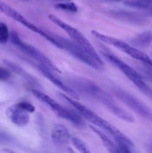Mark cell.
Listing matches in <instances>:
<instances>
[{
	"instance_id": "obj_1",
	"label": "cell",
	"mask_w": 152,
	"mask_h": 153,
	"mask_svg": "<svg viewBox=\"0 0 152 153\" xmlns=\"http://www.w3.org/2000/svg\"><path fill=\"white\" fill-rule=\"evenodd\" d=\"M61 97H63L66 101L68 102L71 105H72L77 111L80 116L87 120L89 122L93 124L94 126L98 127V128H101V129L106 131L109 134H110L113 137L116 143L122 141L128 142L131 140V139L128 138L125 134H124L122 131H119L117 128L113 126L110 123L101 118V117L98 116L95 112L86 108L83 104L78 102L77 100H75V99L73 100V99L70 98L69 96L63 94H61Z\"/></svg>"
},
{
	"instance_id": "obj_2",
	"label": "cell",
	"mask_w": 152,
	"mask_h": 153,
	"mask_svg": "<svg viewBox=\"0 0 152 153\" xmlns=\"http://www.w3.org/2000/svg\"><path fill=\"white\" fill-rule=\"evenodd\" d=\"M102 54L110 63L113 64L115 67H117L122 73L125 75L128 79H129L142 92L144 93L145 95L152 99V90L145 83L142 78L141 75L136 71L132 67L128 65V64L121 60L119 57L111 53L109 51H102Z\"/></svg>"
},
{
	"instance_id": "obj_3",
	"label": "cell",
	"mask_w": 152,
	"mask_h": 153,
	"mask_svg": "<svg viewBox=\"0 0 152 153\" xmlns=\"http://www.w3.org/2000/svg\"><path fill=\"white\" fill-rule=\"evenodd\" d=\"M91 33H92V34L95 38L98 39L99 40L107 43V44L112 45L114 47L117 48L118 49L123 52L124 53L127 54L128 55L131 56V58L141 61L145 65H147L152 67L151 58L148 55H146L145 53L141 52L138 49L134 47V46H131L128 43L124 42L123 40H119V39L116 38V37L105 35V34L98 32L97 31H94L93 30V31H91Z\"/></svg>"
},
{
	"instance_id": "obj_4",
	"label": "cell",
	"mask_w": 152,
	"mask_h": 153,
	"mask_svg": "<svg viewBox=\"0 0 152 153\" xmlns=\"http://www.w3.org/2000/svg\"><path fill=\"white\" fill-rule=\"evenodd\" d=\"M0 11L4 13V14H5L6 16H8V17L11 18L12 19L15 20L16 22H19L21 25L25 26L27 28L32 31L33 32L37 33L39 35L44 37L46 40H48L51 43L55 45L56 47L62 49V46H61V44L60 43V42L50 32H48V31L42 30L41 28L37 27V25H34L31 22H30L28 19H27L23 15L19 13L16 9L10 7V5H8V4H6L4 1H1V0H0Z\"/></svg>"
},
{
	"instance_id": "obj_5",
	"label": "cell",
	"mask_w": 152,
	"mask_h": 153,
	"mask_svg": "<svg viewBox=\"0 0 152 153\" xmlns=\"http://www.w3.org/2000/svg\"><path fill=\"white\" fill-rule=\"evenodd\" d=\"M49 19H50L53 23H55V25L59 26L61 29L65 31L75 43H76L77 45L81 46V47L83 48V49H84L89 55H92L96 61H98V62L101 63V64L104 65V62H103L102 59L100 58V56L98 55V54L97 53L96 51L94 49V47L92 46V45L91 44L90 42H89V40L86 38V37H85L82 33H80L77 28H74V27L72 26L71 25L65 22L64 21H63L62 19H60L59 17H58V16H56L54 14H49Z\"/></svg>"
},
{
	"instance_id": "obj_6",
	"label": "cell",
	"mask_w": 152,
	"mask_h": 153,
	"mask_svg": "<svg viewBox=\"0 0 152 153\" xmlns=\"http://www.w3.org/2000/svg\"><path fill=\"white\" fill-rule=\"evenodd\" d=\"M10 37L11 43L15 46H16L21 52H22L25 55H26L27 56L34 58L38 64L49 67L53 71L57 72V73H61L59 68L46 55H45L41 51L37 49L34 46L22 41L20 37H19V34H17V32L14 31H11Z\"/></svg>"
},
{
	"instance_id": "obj_7",
	"label": "cell",
	"mask_w": 152,
	"mask_h": 153,
	"mask_svg": "<svg viewBox=\"0 0 152 153\" xmlns=\"http://www.w3.org/2000/svg\"><path fill=\"white\" fill-rule=\"evenodd\" d=\"M52 34V33H51ZM61 44L62 49L67 51L71 55H72L75 58L83 62L86 65L89 66L95 70H101L104 67V65L95 59L91 55H89L84 49L75 43L74 41L68 40L66 38L61 37V36L57 35V34H52Z\"/></svg>"
},
{
	"instance_id": "obj_8",
	"label": "cell",
	"mask_w": 152,
	"mask_h": 153,
	"mask_svg": "<svg viewBox=\"0 0 152 153\" xmlns=\"http://www.w3.org/2000/svg\"><path fill=\"white\" fill-rule=\"evenodd\" d=\"M31 93L36 98L49 106L58 116L69 121H71L72 123L76 124V125H82L83 123V119L81 118L80 115L63 108L59 103L57 102L55 100H54L49 96L46 95L42 91L37 89H32Z\"/></svg>"
},
{
	"instance_id": "obj_9",
	"label": "cell",
	"mask_w": 152,
	"mask_h": 153,
	"mask_svg": "<svg viewBox=\"0 0 152 153\" xmlns=\"http://www.w3.org/2000/svg\"><path fill=\"white\" fill-rule=\"evenodd\" d=\"M116 97L124 104L129 107L139 116L152 121V111L140 100L121 88H116L113 91Z\"/></svg>"
},
{
	"instance_id": "obj_10",
	"label": "cell",
	"mask_w": 152,
	"mask_h": 153,
	"mask_svg": "<svg viewBox=\"0 0 152 153\" xmlns=\"http://www.w3.org/2000/svg\"><path fill=\"white\" fill-rule=\"evenodd\" d=\"M71 88L85 96L98 100L104 91L92 81L80 76H72L67 79ZM73 89V90H74Z\"/></svg>"
},
{
	"instance_id": "obj_11",
	"label": "cell",
	"mask_w": 152,
	"mask_h": 153,
	"mask_svg": "<svg viewBox=\"0 0 152 153\" xmlns=\"http://www.w3.org/2000/svg\"><path fill=\"white\" fill-rule=\"evenodd\" d=\"M98 101L104 105L111 113H113L115 116L117 117L122 120L125 121L127 123H130L135 122L134 116L127 112L125 110H124L123 108L119 107L116 102L112 98L110 94H107L104 91L101 97L98 98Z\"/></svg>"
},
{
	"instance_id": "obj_12",
	"label": "cell",
	"mask_w": 152,
	"mask_h": 153,
	"mask_svg": "<svg viewBox=\"0 0 152 153\" xmlns=\"http://www.w3.org/2000/svg\"><path fill=\"white\" fill-rule=\"evenodd\" d=\"M37 69H38L39 71L46 78V79H49L52 84L57 86L58 88H59L60 89L62 90L63 92H65L66 94H68V95L71 96L72 98H74L75 100H79V97L77 96V94H76L75 91L69 87V85H67L66 84L64 83L61 79L58 77L57 76H55V73H53V70H51L50 68L47 67H45V66L42 65V64H38L37 65Z\"/></svg>"
},
{
	"instance_id": "obj_13",
	"label": "cell",
	"mask_w": 152,
	"mask_h": 153,
	"mask_svg": "<svg viewBox=\"0 0 152 153\" xmlns=\"http://www.w3.org/2000/svg\"><path fill=\"white\" fill-rule=\"evenodd\" d=\"M6 115L17 126H25L29 122V113L22 108L18 103L9 106L6 110Z\"/></svg>"
},
{
	"instance_id": "obj_14",
	"label": "cell",
	"mask_w": 152,
	"mask_h": 153,
	"mask_svg": "<svg viewBox=\"0 0 152 153\" xmlns=\"http://www.w3.org/2000/svg\"><path fill=\"white\" fill-rule=\"evenodd\" d=\"M52 139L55 146L58 147H64L66 146L71 140V136L65 126L62 124H56L52 128Z\"/></svg>"
},
{
	"instance_id": "obj_15",
	"label": "cell",
	"mask_w": 152,
	"mask_h": 153,
	"mask_svg": "<svg viewBox=\"0 0 152 153\" xmlns=\"http://www.w3.org/2000/svg\"><path fill=\"white\" fill-rule=\"evenodd\" d=\"M110 15L119 20L129 22V23L137 24V25L144 24L146 22V16L143 13L142 14V13H136V12L119 10V11H112Z\"/></svg>"
},
{
	"instance_id": "obj_16",
	"label": "cell",
	"mask_w": 152,
	"mask_h": 153,
	"mask_svg": "<svg viewBox=\"0 0 152 153\" xmlns=\"http://www.w3.org/2000/svg\"><path fill=\"white\" fill-rule=\"evenodd\" d=\"M3 62L9 69H10L12 71L14 72L17 75H19V76H21L28 83L34 85L37 83L36 79L31 75H30L28 72L25 71L23 68H22L20 66L16 64V63L9 61V60H3Z\"/></svg>"
},
{
	"instance_id": "obj_17",
	"label": "cell",
	"mask_w": 152,
	"mask_h": 153,
	"mask_svg": "<svg viewBox=\"0 0 152 153\" xmlns=\"http://www.w3.org/2000/svg\"><path fill=\"white\" fill-rule=\"evenodd\" d=\"M89 128L92 129V131L95 133L98 137H100V139L102 141L103 144L104 145V146L106 147V149L108 150V152H111V153H117V152H120L119 149H118L117 146L110 139V137H108L107 135H106L102 131H101L98 128H95L93 126H89Z\"/></svg>"
},
{
	"instance_id": "obj_18",
	"label": "cell",
	"mask_w": 152,
	"mask_h": 153,
	"mask_svg": "<svg viewBox=\"0 0 152 153\" xmlns=\"http://www.w3.org/2000/svg\"><path fill=\"white\" fill-rule=\"evenodd\" d=\"M131 43L133 46L137 47H148L152 43V32L144 31L133 38L131 40Z\"/></svg>"
},
{
	"instance_id": "obj_19",
	"label": "cell",
	"mask_w": 152,
	"mask_h": 153,
	"mask_svg": "<svg viewBox=\"0 0 152 153\" xmlns=\"http://www.w3.org/2000/svg\"><path fill=\"white\" fill-rule=\"evenodd\" d=\"M128 7L145 10L152 7V0H128L125 2Z\"/></svg>"
},
{
	"instance_id": "obj_20",
	"label": "cell",
	"mask_w": 152,
	"mask_h": 153,
	"mask_svg": "<svg viewBox=\"0 0 152 153\" xmlns=\"http://www.w3.org/2000/svg\"><path fill=\"white\" fill-rule=\"evenodd\" d=\"M71 142L72 143L73 146H75V149L80 152L82 153H89L90 150H89V147L87 145L81 140V139L78 138L77 137H71Z\"/></svg>"
},
{
	"instance_id": "obj_21",
	"label": "cell",
	"mask_w": 152,
	"mask_h": 153,
	"mask_svg": "<svg viewBox=\"0 0 152 153\" xmlns=\"http://www.w3.org/2000/svg\"><path fill=\"white\" fill-rule=\"evenodd\" d=\"M55 7L61 10H65L68 12H72V13H76L77 11V7L75 3L71 2V1H64V2L58 3L55 5Z\"/></svg>"
},
{
	"instance_id": "obj_22",
	"label": "cell",
	"mask_w": 152,
	"mask_h": 153,
	"mask_svg": "<svg viewBox=\"0 0 152 153\" xmlns=\"http://www.w3.org/2000/svg\"><path fill=\"white\" fill-rule=\"evenodd\" d=\"M10 38L8 27L4 22H0V43H6Z\"/></svg>"
},
{
	"instance_id": "obj_23",
	"label": "cell",
	"mask_w": 152,
	"mask_h": 153,
	"mask_svg": "<svg viewBox=\"0 0 152 153\" xmlns=\"http://www.w3.org/2000/svg\"><path fill=\"white\" fill-rule=\"evenodd\" d=\"M0 143L5 145H13L16 143V140L10 134L2 130H0Z\"/></svg>"
},
{
	"instance_id": "obj_24",
	"label": "cell",
	"mask_w": 152,
	"mask_h": 153,
	"mask_svg": "<svg viewBox=\"0 0 152 153\" xmlns=\"http://www.w3.org/2000/svg\"><path fill=\"white\" fill-rule=\"evenodd\" d=\"M18 104H19L22 108L25 109L26 111H28V113H33V112H34V111H35V107H34L32 104L28 102L22 101L18 102Z\"/></svg>"
},
{
	"instance_id": "obj_25",
	"label": "cell",
	"mask_w": 152,
	"mask_h": 153,
	"mask_svg": "<svg viewBox=\"0 0 152 153\" xmlns=\"http://www.w3.org/2000/svg\"><path fill=\"white\" fill-rule=\"evenodd\" d=\"M10 76H11V74L8 70L0 67V81H1V82L7 81L10 78Z\"/></svg>"
},
{
	"instance_id": "obj_26",
	"label": "cell",
	"mask_w": 152,
	"mask_h": 153,
	"mask_svg": "<svg viewBox=\"0 0 152 153\" xmlns=\"http://www.w3.org/2000/svg\"><path fill=\"white\" fill-rule=\"evenodd\" d=\"M143 73L146 75L150 80L152 81V67L145 65V67L143 69Z\"/></svg>"
},
{
	"instance_id": "obj_27",
	"label": "cell",
	"mask_w": 152,
	"mask_h": 153,
	"mask_svg": "<svg viewBox=\"0 0 152 153\" xmlns=\"http://www.w3.org/2000/svg\"><path fill=\"white\" fill-rule=\"evenodd\" d=\"M145 12L143 13V14L146 16V17H152V7H149V8L145 9L144 10Z\"/></svg>"
},
{
	"instance_id": "obj_28",
	"label": "cell",
	"mask_w": 152,
	"mask_h": 153,
	"mask_svg": "<svg viewBox=\"0 0 152 153\" xmlns=\"http://www.w3.org/2000/svg\"><path fill=\"white\" fill-rule=\"evenodd\" d=\"M148 151L150 152H152V143H149L147 146Z\"/></svg>"
},
{
	"instance_id": "obj_29",
	"label": "cell",
	"mask_w": 152,
	"mask_h": 153,
	"mask_svg": "<svg viewBox=\"0 0 152 153\" xmlns=\"http://www.w3.org/2000/svg\"><path fill=\"white\" fill-rule=\"evenodd\" d=\"M1 152H12L13 151L11 150H9V149H2V150H1Z\"/></svg>"
},
{
	"instance_id": "obj_30",
	"label": "cell",
	"mask_w": 152,
	"mask_h": 153,
	"mask_svg": "<svg viewBox=\"0 0 152 153\" xmlns=\"http://www.w3.org/2000/svg\"><path fill=\"white\" fill-rule=\"evenodd\" d=\"M54 1H71L72 0H54Z\"/></svg>"
},
{
	"instance_id": "obj_31",
	"label": "cell",
	"mask_w": 152,
	"mask_h": 153,
	"mask_svg": "<svg viewBox=\"0 0 152 153\" xmlns=\"http://www.w3.org/2000/svg\"><path fill=\"white\" fill-rule=\"evenodd\" d=\"M109 1H119V0H109Z\"/></svg>"
},
{
	"instance_id": "obj_32",
	"label": "cell",
	"mask_w": 152,
	"mask_h": 153,
	"mask_svg": "<svg viewBox=\"0 0 152 153\" xmlns=\"http://www.w3.org/2000/svg\"><path fill=\"white\" fill-rule=\"evenodd\" d=\"M23 1H30V0H23Z\"/></svg>"
},
{
	"instance_id": "obj_33",
	"label": "cell",
	"mask_w": 152,
	"mask_h": 153,
	"mask_svg": "<svg viewBox=\"0 0 152 153\" xmlns=\"http://www.w3.org/2000/svg\"><path fill=\"white\" fill-rule=\"evenodd\" d=\"M151 56H152V52H151Z\"/></svg>"
}]
</instances>
